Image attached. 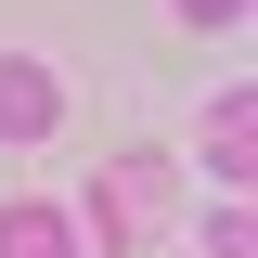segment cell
<instances>
[{"instance_id": "1", "label": "cell", "mask_w": 258, "mask_h": 258, "mask_svg": "<svg viewBox=\"0 0 258 258\" xmlns=\"http://www.w3.org/2000/svg\"><path fill=\"white\" fill-rule=\"evenodd\" d=\"M155 220H168V155H116L78 194V232H91V245H142Z\"/></svg>"}, {"instance_id": "2", "label": "cell", "mask_w": 258, "mask_h": 258, "mask_svg": "<svg viewBox=\"0 0 258 258\" xmlns=\"http://www.w3.org/2000/svg\"><path fill=\"white\" fill-rule=\"evenodd\" d=\"M52 129H64V78L26 64V52H0V142H52Z\"/></svg>"}, {"instance_id": "3", "label": "cell", "mask_w": 258, "mask_h": 258, "mask_svg": "<svg viewBox=\"0 0 258 258\" xmlns=\"http://www.w3.org/2000/svg\"><path fill=\"white\" fill-rule=\"evenodd\" d=\"M0 258H78V220L64 207H0Z\"/></svg>"}, {"instance_id": "4", "label": "cell", "mask_w": 258, "mask_h": 258, "mask_svg": "<svg viewBox=\"0 0 258 258\" xmlns=\"http://www.w3.org/2000/svg\"><path fill=\"white\" fill-rule=\"evenodd\" d=\"M207 168H220V181H245V168H258V103H245V91L207 116Z\"/></svg>"}, {"instance_id": "5", "label": "cell", "mask_w": 258, "mask_h": 258, "mask_svg": "<svg viewBox=\"0 0 258 258\" xmlns=\"http://www.w3.org/2000/svg\"><path fill=\"white\" fill-rule=\"evenodd\" d=\"M258 232H245V207H220V220H207V258H245Z\"/></svg>"}, {"instance_id": "6", "label": "cell", "mask_w": 258, "mask_h": 258, "mask_svg": "<svg viewBox=\"0 0 258 258\" xmlns=\"http://www.w3.org/2000/svg\"><path fill=\"white\" fill-rule=\"evenodd\" d=\"M181 26H245V0H181Z\"/></svg>"}]
</instances>
